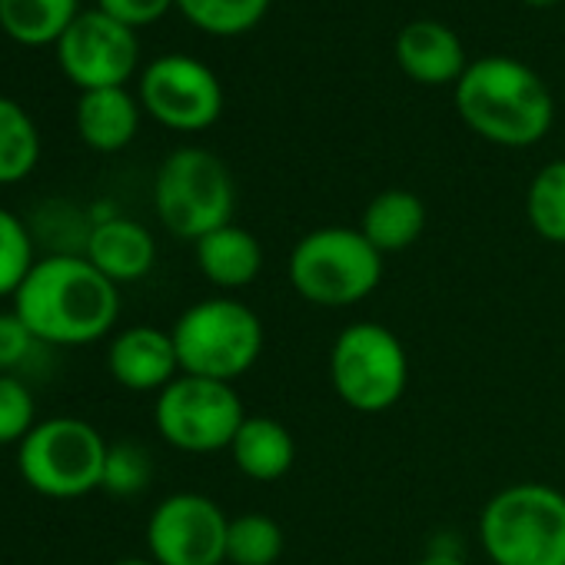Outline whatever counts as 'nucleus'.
<instances>
[{"mask_svg":"<svg viewBox=\"0 0 565 565\" xmlns=\"http://www.w3.org/2000/svg\"><path fill=\"white\" fill-rule=\"evenodd\" d=\"M14 313L28 323L38 343L90 347L104 340L120 320V290L87 256L54 253L34 263Z\"/></svg>","mask_w":565,"mask_h":565,"instance_id":"obj_1","label":"nucleus"},{"mask_svg":"<svg viewBox=\"0 0 565 565\" xmlns=\"http://www.w3.org/2000/svg\"><path fill=\"white\" fill-rule=\"evenodd\" d=\"M456 114L476 137L522 150L552 130L555 104L529 64L515 57H482L456 81Z\"/></svg>","mask_w":565,"mask_h":565,"instance_id":"obj_2","label":"nucleus"},{"mask_svg":"<svg viewBox=\"0 0 565 565\" xmlns=\"http://www.w3.org/2000/svg\"><path fill=\"white\" fill-rule=\"evenodd\" d=\"M479 542L492 565H565V492L512 482L479 512Z\"/></svg>","mask_w":565,"mask_h":565,"instance_id":"obj_3","label":"nucleus"},{"mask_svg":"<svg viewBox=\"0 0 565 565\" xmlns=\"http://www.w3.org/2000/svg\"><path fill=\"white\" fill-rule=\"evenodd\" d=\"M297 297L323 310H347L373 297L383 279V253L350 226H320L297 239L287 259Z\"/></svg>","mask_w":565,"mask_h":565,"instance_id":"obj_4","label":"nucleus"},{"mask_svg":"<svg viewBox=\"0 0 565 565\" xmlns=\"http://www.w3.org/2000/svg\"><path fill=\"white\" fill-rule=\"evenodd\" d=\"M180 373L216 383L246 376L266 343L263 320L233 297H210L183 310L170 330Z\"/></svg>","mask_w":565,"mask_h":565,"instance_id":"obj_5","label":"nucleus"},{"mask_svg":"<svg viewBox=\"0 0 565 565\" xmlns=\"http://www.w3.org/2000/svg\"><path fill=\"white\" fill-rule=\"evenodd\" d=\"M153 210L173 236L190 243L233 223L236 183L230 167L203 147L173 150L157 170Z\"/></svg>","mask_w":565,"mask_h":565,"instance_id":"obj_6","label":"nucleus"},{"mask_svg":"<svg viewBox=\"0 0 565 565\" xmlns=\"http://www.w3.org/2000/svg\"><path fill=\"white\" fill-rule=\"evenodd\" d=\"M110 443L77 416H54L38 423L18 446V469L24 482L47 499H81L104 489Z\"/></svg>","mask_w":565,"mask_h":565,"instance_id":"obj_7","label":"nucleus"},{"mask_svg":"<svg viewBox=\"0 0 565 565\" xmlns=\"http://www.w3.org/2000/svg\"><path fill=\"white\" fill-rule=\"evenodd\" d=\"M330 380L337 396L363 416L393 409L409 386V356L403 340L383 323H350L330 350Z\"/></svg>","mask_w":565,"mask_h":565,"instance_id":"obj_8","label":"nucleus"},{"mask_svg":"<svg viewBox=\"0 0 565 565\" xmlns=\"http://www.w3.org/2000/svg\"><path fill=\"white\" fill-rule=\"evenodd\" d=\"M243 419L246 409L233 383H216L186 373H180L167 390H160L153 403V426L163 443L190 456L230 449Z\"/></svg>","mask_w":565,"mask_h":565,"instance_id":"obj_9","label":"nucleus"},{"mask_svg":"<svg viewBox=\"0 0 565 565\" xmlns=\"http://www.w3.org/2000/svg\"><path fill=\"white\" fill-rule=\"evenodd\" d=\"M140 107L167 130L200 134L220 120L223 87L203 61L163 54L140 74Z\"/></svg>","mask_w":565,"mask_h":565,"instance_id":"obj_10","label":"nucleus"},{"mask_svg":"<svg viewBox=\"0 0 565 565\" xmlns=\"http://www.w3.org/2000/svg\"><path fill=\"white\" fill-rule=\"evenodd\" d=\"M230 515L203 492H173L147 519V548L157 565H223Z\"/></svg>","mask_w":565,"mask_h":565,"instance_id":"obj_11","label":"nucleus"},{"mask_svg":"<svg viewBox=\"0 0 565 565\" xmlns=\"http://www.w3.org/2000/svg\"><path fill=\"white\" fill-rule=\"evenodd\" d=\"M61 74L81 90H107L127 87L140 64L137 31L107 18L104 11H81V18L67 28V34L54 47Z\"/></svg>","mask_w":565,"mask_h":565,"instance_id":"obj_12","label":"nucleus"},{"mask_svg":"<svg viewBox=\"0 0 565 565\" xmlns=\"http://www.w3.org/2000/svg\"><path fill=\"white\" fill-rule=\"evenodd\" d=\"M107 370L114 383L130 393H160L180 376V360L170 330L160 327H127L110 340Z\"/></svg>","mask_w":565,"mask_h":565,"instance_id":"obj_13","label":"nucleus"},{"mask_svg":"<svg viewBox=\"0 0 565 565\" xmlns=\"http://www.w3.org/2000/svg\"><path fill=\"white\" fill-rule=\"evenodd\" d=\"M84 256L120 287V282L143 279L153 269L157 239L130 216H100L84 239Z\"/></svg>","mask_w":565,"mask_h":565,"instance_id":"obj_14","label":"nucleus"},{"mask_svg":"<svg viewBox=\"0 0 565 565\" xmlns=\"http://www.w3.org/2000/svg\"><path fill=\"white\" fill-rule=\"evenodd\" d=\"M396 64L399 71L426 87L456 84L466 74L462 41L452 28L439 21H413L396 38Z\"/></svg>","mask_w":565,"mask_h":565,"instance_id":"obj_15","label":"nucleus"},{"mask_svg":"<svg viewBox=\"0 0 565 565\" xmlns=\"http://www.w3.org/2000/svg\"><path fill=\"white\" fill-rule=\"evenodd\" d=\"M193 256H196L203 279L213 282L216 290H243L263 269L259 239L236 223H226V226L206 233L203 239H196Z\"/></svg>","mask_w":565,"mask_h":565,"instance_id":"obj_16","label":"nucleus"},{"mask_svg":"<svg viewBox=\"0 0 565 565\" xmlns=\"http://www.w3.org/2000/svg\"><path fill=\"white\" fill-rule=\"evenodd\" d=\"M233 466L253 482H276L297 462V439L279 419L246 416L230 443Z\"/></svg>","mask_w":565,"mask_h":565,"instance_id":"obj_17","label":"nucleus"},{"mask_svg":"<svg viewBox=\"0 0 565 565\" xmlns=\"http://www.w3.org/2000/svg\"><path fill=\"white\" fill-rule=\"evenodd\" d=\"M140 130V100L127 87L87 90L77 100V134L97 153H117Z\"/></svg>","mask_w":565,"mask_h":565,"instance_id":"obj_18","label":"nucleus"},{"mask_svg":"<svg viewBox=\"0 0 565 565\" xmlns=\"http://www.w3.org/2000/svg\"><path fill=\"white\" fill-rule=\"evenodd\" d=\"M426 223H429V213H426V203L423 196H416L413 190H383L376 193L366 210H363V223H360V233L383 253H403L409 246L419 243V236L426 233Z\"/></svg>","mask_w":565,"mask_h":565,"instance_id":"obj_19","label":"nucleus"},{"mask_svg":"<svg viewBox=\"0 0 565 565\" xmlns=\"http://www.w3.org/2000/svg\"><path fill=\"white\" fill-rule=\"evenodd\" d=\"M81 18V0H0V31L21 47H57Z\"/></svg>","mask_w":565,"mask_h":565,"instance_id":"obj_20","label":"nucleus"},{"mask_svg":"<svg viewBox=\"0 0 565 565\" xmlns=\"http://www.w3.org/2000/svg\"><path fill=\"white\" fill-rule=\"evenodd\" d=\"M41 163V130L34 117L0 94V186L28 180Z\"/></svg>","mask_w":565,"mask_h":565,"instance_id":"obj_21","label":"nucleus"},{"mask_svg":"<svg viewBox=\"0 0 565 565\" xmlns=\"http://www.w3.org/2000/svg\"><path fill=\"white\" fill-rule=\"evenodd\" d=\"M529 226L555 246H565V160L545 163L525 190Z\"/></svg>","mask_w":565,"mask_h":565,"instance_id":"obj_22","label":"nucleus"},{"mask_svg":"<svg viewBox=\"0 0 565 565\" xmlns=\"http://www.w3.org/2000/svg\"><path fill=\"white\" fill-rule=\"evenodd\" d=\"M273 0H177V11L203 34L236 38L253 31Z\"/></svg>","mask_w":565,"mask_h":565,"instance_id":"obj_23","label":"nucleus"},{"mask_svg":"<svg viewBox=\"0 0 565 565\" xmlns=\"http://www.w3.org/2000/svg\"><path fill=\"white\" fill-rule=\"evenodd\" d=\"M282 529L263 512H243L230 519L226 532V562L230 565H276L282 555Z\"/></svg>","mask_w":565,"mask_h":565,"instance_id":"obj_24","label":"nucleus"},{"mask_svg":"<svg viewBox=\"0 0 565 565\" xmlns=\"http://www.w3.org/2000/svg\"><path fill=\"white\" fill-rule=\"evenodd\" d=\"M34 239L18 213L0 206V297H14L34 269Z\"/></svg>","mask_w":565,"mask_h":565,"instance_id":"obj_25","label":"nucleus"},{"mask_svg":"<svg viewBox=\"0 0 565 565\" xmlns=\"http://www.w3.org/2000/svg\"><path fill=\"white\" fill-rule=\"evenodd\" d=\"M153 476V459L150 452L134 443V439H124V443H110L107 449V466H104V489L114 492V495H137L147 489Z\"/></svg>","mask_w":565,"mask_h":565,"instance_id":"obj_26","label":"nucleus"},{"mask_svg":"<svg viewBox=\"0 0 565 565\" xmlns=\"http://www.w3.org/2000/svg\"><path fill=\"white\" fill-rule=\"evenodd\" d=\"M34 426L38 406L31 390L14 373H0V446H21Z\"/></svg>","mask_w":565,"mask_h":565,"instance_id":"obj_27","label":"nucleus"},{"mask_svg":"<svg viewBox=\"0 0 565 565\" xmlns=\"http://www.w3.org/2000/svg\"><path fill=\"white\" fill-rule=\"evenodd\" d=\"M170 8H177V0H97V11L120 21L130 31L157 24L160 18L170 14Z\"/></svg>","mask_w":565,"mask_h":565,"instance_id":"obj_28","label":"nucleus"},{"mask_svg":"<svg viewBox=\"0 0 565 565\" xmlns=\"http://www.w3.org/2000/svg\"><path fill=\"white\" fill-rule=\"evenodd\" d=\"M34 343H38V337L28 330V323L14 310L0 313V373H11L21 363H28Z\"/></svg>","mask_w":565,"mask_h":565,"instance_id":"obj_29","label":"nucleus"},{"mask_svg":"<svg viewBox=\"0 0 565 565\" xmlns=\"http://www.w3.org/2000/svg\"><path fill=\"white\" fill-rule=\"evenodd\" d=\"M416 565H469L462 555H456V552H443V548H433L429 555H423Z\"/></svg>","mask_w":565,"mask_h":565,"instance_id":"obj_30","label":"nucleus"},{"mask_svg":"<svg viewBox=\"0 0 565 565\" xmlns=\"http://www.w3.org/2000/svg\"><path fill=\"white\" fill-rule=\"evenodd\" d=\"M110 565H157L153 558H143V555H127V558H117Z\"/></svg>","mask_w":565,"mask_h":565,"instance_id":"obj_31","label":"nucleus"},{"mask_svg":"<svg viewBox=\"0 0 565 565\" xmlns=\"http://www.w3.org/2000/svg\"><path fill=\"white\" fill-rule=\"evenodd\" d=\"M522 4H529V8H552V4H558V0H522Z\"/></svg>","mask_w":565,"mask_h":565,"instance_id":"obj_32","label":"nucleus"}]
</instances>
